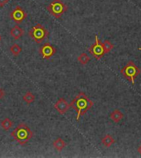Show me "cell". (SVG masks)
Masks as SVG:
<instances>
[{
	"mask_svg": "<svg viewBox=\"0 0 141 158\" xmlns=\"http://www.w3.org/2000/svg\"><path fill=\"white\" fill-rule=\"evenodd\" d=\"M1 39H2V37H1V36H0V40H1Z\"/></svg>",
	"mask_w": 141,
	"mask_h": 158,
	"instance_id": "obj_23",
	"label": "cell"
},
{
	"mask_svg": "<svg viewBox=\"0 0 141 158\" xmlns=\"http://www.w3.org/2000/svg\"><path fill=\"white\" fill-rule=\"evenodd\" d=\"M27 14L26 13V12L20 6H17L10 13L11 20H13L17 24L21 23L25 19L27 18Z\"/></svg>",
	"mask_w": 141,
	"mask_h": 158,
	"instance_id": "obj_8",
	"label": "cell"
},
{
	"mask_svg": "<svg viewBox=\"0 0 141 158\" xmlns=\"http://www.w3.org/2000/svg\"><path fill=\"white\" fill-rule=\"evenodd\" d=\"M115 142H116V140L113 138L112 135L110 134H107L105 137H103L101 138V143L105 146V147H107V148H109L111 147L112 144H114Z\"/></svg>",
	"mask_w": 141,
	"mask_h": 158,
	"instance_id": "obj_13",
	"label": "cell"
},
{
	"mask_svg": "<svg viewBox=\"0 0 141 158\" xmlns=\"http://www.w3.org/2000/svg\"><path fill=\"white\" fill-rule=\"evenodd\" d=\"M66 146V143L64 140L62 139L61 137H58L57 139H55L53 142V147L55 148L58 152H61Z\"/></svg>",
	"mask_w": 141,
	"mask_h": 158,
	"instance_id": "obj_12",
	"label": "cell"
},
{
	"mask_svg": "<svg viewBox=\"0 0 141 158\" xmlns=\"http://www.w3.org/2000/svg\"><path fill=\"white\" fill-rule=\"evenodd\" d=\"M69 105L71 108L74 109L77 111L76 120L78 121L80 117L84 115L93 107V103L84 92H79L78 95L73 99Z\"/></svg>",
	"mask_w": 141,
	"mask_h": 158,
	"instance_id": "obj_1",
	"label": "cell"
},
{
	"mask_svg": "<svg viewBox=\"0 0 141 158\" xmlns=\"http://www.w3.org/2000/svg\"><path fill=\"white\" fill-rule=\"evenodd\" d=\"M54 108L60 115H64L70 108V105L67 102L64 98H59L54 105Z\"/></svg>",
	"mask_w": 141,
	"mask_h": 158,
	"instance_id": "obj_9",
	"label": "cell"
},
{
	"mask_svg": "<svg viewBox=\"0 0 141 158\" xmlns=\"http://www.w3.org/2000/svg\"><path fill=\"white\" fill-rule=\"evenodd\" d=\"M22 99L24 100V102L29 105V104H32V102H34L35 100H36V96L31 92H27V93H25V95L23 96Z\"/></svg>",
	"mask_w": 141,
	"mask_h": 158,
	"instance_id": "obj_16",
	"label": "cell"
},
{
	"mask_svg": "<svg viewBox=\"0 0 141 158\" xmlns=\"http://www.w3.org/2000/svg\"><path fill=\"white\" fill-rule=\"evenodd\" d=\"M10 35L13 39L19 40L24 36V30L22 29L21 27H20L18 25H16V26H14L13 27L11 28Z\"/></svg>",
	"mask_w": 141,
	"mask_h": 158,
	"instance_id": "obj_10",
	"label": "cell"
},
{
	"mask_svg": "<svg viewBox=\"0 0 141 158\" xmlns=\"http://www.w3.org/2000/svg\"><path fill=\"white\" fill-rule=\"evenodd\" d=\"M46 10L55 18L59 19L61 18L64 13L68 10V7L63 3L62 0H53L46 7Z\"/></svg>",
	"mask_w": 141,
	"mask_h": 158,
	"instance_id": "obj_4",
	"label": "cell"
},
{
	"mask_svg": "<svg viewBox=\"0 0 141 158\" xmlns=\"http://www.w3.org/2000/svg\"><path fill=\"white\" fill-rule=\"evenodd\" d=\"M13 123L9 118H5L1 121V127L5 131H8L13 127Z\"/></svg>",
	"mask_w": 141,
	"mask_h": 158,
	"instance_id": "obj_14",
	"label": "cell"
},
{
	"mask_svg": "<svg viewBox=\"0 0 141 158\" xmlns=\"http://www.w3.org/2000/svg\"><path fill=\"white\" fill-rule=\"evenodd\" d=\"M91 60V58L86 54V53H82L78 57V61L80 64L82 65H86L87 63Z\"/></svg>",
	"mask_w": 141,
	"mask_h": 158,
	"instance_id": "obj_15",
	"label": "cell"
},
{
	"mask_svg": "<svg viewBox=\"0 0 141 158\" xmlns=\"http://www.w3.org/2000/svg\"><path fill=\"white\" fill-rule=\"evenodd\" d=\"M120 73L125 78L132 82V84L134 85L135 84V79L140 73V69H139L132 61H130L126 63V65L124 66L121 69Z\"/></svg>",
	"mask_w": 141,
	"mask_h": 158,
	"instance_id": "obj_5",
	"label": "cell"
},
{
	"mask_svg": "<svg viewBox=\"0 0 141 158\" xmlns=\"http://www.w3.org/2000/svg\"><path fill=\"white\" fill-rule=\"evenodd\" d=\"M8 2L9 0H0V8H3Z\"/></svg>",
	"mask_w": 141,
	"mask_h": 158,
	"instance_id": "obj_19",
	"label": "cell"
},
{
	"mask_svg": "<svg viewBox=\"0 0 141 158\" xmlns=\"http://www.w3.org/2000/svg\"><path fill=\"white\" fill-rule=\"evenodd\" d=\"M28 34L35 42L40 44L48 37L49 32L41 24H36L29 30Z\"/></svg>",
	"mask_w": 141,
	"mask_h": 158,
	"instance_id": "obj_3",
	"label": "cell"
},
{
	"mask_svg": "<svg viewBox=\"0 0 141 158\" xmlns=\"http://www.w3.org/2000/svg\"><path fill=\"white\" fill-rule=\"evenodd\" d=\"M4 92H3V90L0 87V100H2L3 98V96H4Z\"/></svg>",
	"mask_w": 141,
	"mask_h": 158,
	"instance_id": "obj_20",
	"label": "cell"
},
{
	"mask_svg": "<svg viewBox=\"0 0 141 158\" xmlns=\"http://www.w3.org/2000/svg\"><path fill=\"white\" fill-rule=\"evenodd\" d=\"M102 45H103V48H104V50H105V54H107V53H109L111 50L114 48V45L112 44V43L110 42L109 40H105L103 43H102Z\"/></svg>",
	"mask_w": 141,
	"mask_h": 158,
	"instance_id": "obj_18",
	"label": "cell"
},
{
	"mask_svg": "<svg viewBox=\"0 0 141 158\" xmlns=\"http://www.w3.org/2000/svg\"><path fill=\"white\" fill-rule=\"evenodd\" d=\"M88 51L97 59H100L105 55V50H104L102 43L99 40L98 36L97 35L95 36V43L88 48Z\"/></svg>",
	"mask_w": 141,
	"mask_h": 158,
	"instance_id": "obj_6",
	"label": "cell"
},
{
	"mask_svg": "<svg viewBox=\"0 0 141 158\" xmlns=\"http://www.w3.org/2000/svg\"><path fill=\"white\" fill-rule=\"evenodd\" d=\"M139 50H141V47H139Z\"/></svg>",
	"mask_w": 141,
	"mask_h": 158,
	"instance_id": "obj_22",
	"label": "cell"
},
{
	"mask_svg": "<svg viewBox=\"0 0 141 158\" xmlns=\"http://www.w3.org/2000/svg\"><path fill=\"white\" fill-rule=\"evenodd\" d=\"M33 132L31 130L27 124L21 123L19 124L13 131L11 133V136L20 145L27 144L33 137Z\"/></svg>",
	"mask_w": 141,
	"mask_h": 158,
	"instance_id": "obj_2",
	"label": "cell"
},
{
	"mask_svg": "<svg viewBox=\"0 0 141 158\" xmlns=\"http://www.w3.org/2000/svg\"><path fill=\"white\" fill-rule=\"evenodd\" d=\"M124 117V115L120 110H115L110 115V118L114 123H119Z\"/></svg>",
	"mask_w": 141,
	"mask_h": 158,
	"instance_id": "obj_11",
	"label": "cell"
},
{
	"mask_svg": "<svg viewBox=\"0 0 141 158\" xmlns=\"http://www.w3.org/2000/svg\"><path fill=\"white\" fill-rule=\"evenodd\" d=\"M138 152L141 155V145H139V147L138 148Z\"/></svg>",
	"mask_w": 141,
	"mask_h": 158,
	"instance_id": "obj_21",
	"label": "cell"
},
{
	"mask_svg": "<svg viewBox=\"0 0 141 158\" xmlns=\"http://www.w3.org/2000/svg\"><path fill=\"white\" fill-rule=\"evenodd\" d=\"M39 53L44 59L48 60L55 55L56 49L50 42H46L42 46H40Z\"/></svg>",
	"mask_w": 141,
	"mask_h": 158,
	"instance_id": "obj_7",
	"label": "cell"
},
{
	"mask_svg": "<svg viewBox=\"0 0 141 158\" xmlns=\"http://www.w3.org/2000/svg\"><path fill=\"white\" fill-rule=\"evenodd\" d=\"M21 50H22L21 47L17 44H13L10 47L11 54L14 56H18L20 55V53L21 52Z\"/></svg>",
	"mask_w": 141,
	"mask_h": 158,
	"instance_id": "obj_17",
	"label": "cell"
}]
</instances>
